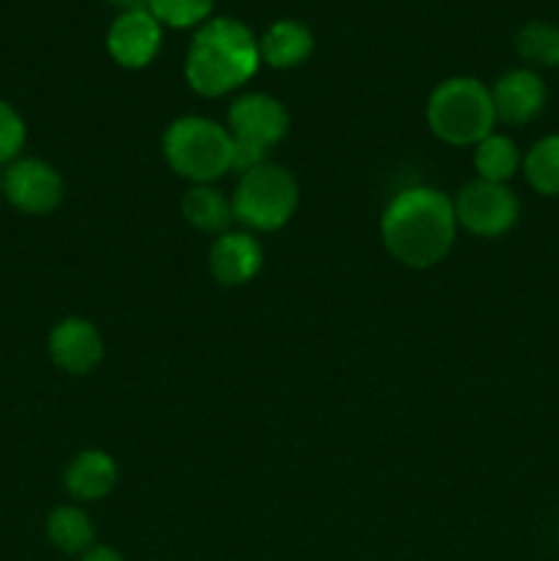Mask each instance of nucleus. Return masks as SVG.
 Wrapping results in <instances>:
<instances>
[{"instance_id": "nucleus-1", "label": "nucleus", "mask_w": 559, "mask_h": 561, "mask_svg": "<svg viewBox=\"0 0 559 561\" xmlns=\"http://www.w3.org/2000/svg\"><path fill=\"white\" fill-rule=\"evenodd\" d=\"M455 203L431 186H411L392 197L381 217V239L403 266L427 268L455 244Z\"/></svg>"}, {"instance_id": "nucleus-2", "label": "nucleus", "mask_w": 559, "mask_h": 561, "mask_svg": "<svg viewBox=\"0 0 559 561\" xmlns=\"http://www.w3.org/2000/svg\"><path fill=\"white\" fill-rule=\"evenodd\" d=\"M261 64L258 38L233 16L206 20L192 36L184 75L201 96H223L244 85Z\"/></svg>"}, {"instance_id": "nucleus-3", "label": "nucleus", "mask_w": 559, "mask_h": 561, "mask_svg": "<svg viewBox=\"0 0 559 561\" xmlns=\"http://www.w3.org/2000/svg\"><path fill=\"white\" fill-rule=\"evenodd\" d=\"M497 124L491 91L471 77L444 80L427 99V126L453 146H477Z\"/></svg>"}, {"instance_id": "nucleus-4", "label": "nucleus", "mask_w": 559, "mask_h": 561, "mask_svg": "<svg viewBox=\"0 0 559 561\" xmlns=\"http://www.w3.org/2000/svg\"><path fill=\"white\" fill-rule=\"evenodd\" d=\"M230 146H233L230 131L201 115L173 121L162 137V151L170 168L197 184H208L228 173Z\"/></svg>"}, {"instance_id": "nucleus-5", "label": "nucleus", "mask_w": 559, "mask_h": 561, "mask_svg": "<svg viewBox=\"0 0 559 561\" xmlns=\"http://www.w3.org/2000/svg\"><path fill=\"white\" fill-rule=\"evenodd\" d=\"M233 217L252 230L283 228L296 211L299 186L285 168L261 164L239 179L233 195Z\"/></svg>"}, {"instance_id": "nucleus-6", "label": "nucleus", "mask_w": 559, "mask_h": 561, "mask_svg": "<svg viewBox=\"0 0 559 561\" xmlns=\"http://www.w3.org/2000/svg\"><path fill=\"white\" fill-rule=\"evenodd\" d=\"M455 217L469 233L493 236L507 233L518 219V197L504 184H491V181H471L460 190L455 201Z\"/></svg>"}, {"instance_id": "nucleus-7", "label": "nucleus", "mask_w": 559, "mask_h": 561, "mask_svg": "<svg viewBox=\"0 0 559 561\" xmlns=\"http://www.w3.org/2000/svg\"><path fill=\"white\" fill-rule=\"evenodd\" d=\"M162 44V25L146 5H132L115 16L107 33V49L124 69H142L151 64Z\"/></svg>"}, {"instance_id": "nucleus-8", "label": "nucleus", "mask_w": 559, "mask_h": 561, "mask_svg": "<svg viewBox=\"0 0 559 561\" xmlns=\"http://www.w3.org/2000/svg\"><path fill=\"white\" fill-rule=\"evenodd\" d=\"M3 192L25 214H47L64 197V181L42 159H20L3 175Z\"/></svg>"}, {"instance_id": "nucleus-9", "label": "nucleus", "mask_w": 559, "mask_h": 561, "mask_svg": "<svg viewBox=\"0 0 559 561\" xmlns=\"http://www.w3.org/2000/svg\"><path fill=\"white\" fill-rule=\"evenodd\" d=\"M230 135L244 137V140L261 142L263 148H272L288 131V113L277 99L266 93H247L230 104Z\"/></svg>"}, {"instance_id": "nucleus-10", "label": "nucleus", "mask_w": 559, "mask_h": 561, "mask_svg": "<svg viewBox=\"0 0 559 561\" xmlns=\"http://www.w3.org/2000/svg\"><path fill=\"white\" fill-rule=\"evenodd\" d=\"M493 113L504 124H526L546 107V85L532 69H513L491 88Z\"/></svg>"}, {"instance_id": "nucleus-11", "label": "nucleus", "mask_w": 559, "mask_h": 561, "mask_svg": "<svg viewBox=\"0 0 559 561\" xmlns=\"http://www.w3.org/2000/svg\"><path fill=\"white\" fill-rule=\"evenodd\" d=\"M49 354H53L55 365L64 367L66 373L85 376L102 362L104 343L93 323L82 321V318H69V321H60L49 334Z\"/></svg>"}, {"instance_id": "nucleus-12", "label": "nucleus", "mask_w": 559, "mask_h": 561, "mask_svg": "<svg viewBox=\"0 0 559 561\" xmlns=\"http://www.w3.org/2000/svg\"><path fill=\"white\" fill-rule=\"evenodd\" d=\"M261 263L263 250L250 233H223L212 247V274L223 285L250 283Z\"/></svg>"}, {"instance_id": "nucleus-13", "label": "nucleus", "mask_w": 559, "mask_h": 561, "mask_svg": "<svg viewBox=\"0 0 559 561\" xmlns=\"http://www.w3.org/2000/svg\"><path fill=\"white\" fill-rule=\"evenodd\" d=\"M115 480H118V469H115L113 458L99 449L80 453L66 469V491L80 502H96V499L107 496L115 488Z\"/></svg>"}, {"instance_id": "nucleus-14", "label": "nucleus", "mask_w": 559, "mask_h": 561, "mask_svg": "<svg viewBox=\"0 0 559 561\" xmlns=\"http://www.w3.org/2000/svg\"><path fill=\"white\" fill-rule=\"evenodd\" d=\"M258 49H261L263 64L274 66V69H294L310 58L312 33L301 22L280 20L263 33Z\"/></svg>"}, {"instance_id": "nucleus-15", "label": "nucleus", "mask_w": 559, "mask_h": 561, "mask_svg": "<svg viewBox=\"0 0 559 561\" xmlns=\"http://www.w3.org/2000/svg\"><path fill=\"white\" fill-rule=\"evenodd\" d=\"M184 217L186 222L195 225L206 233H223L233 222V203L223 192L201 184L184 195Z\"/></svg>"}, {"instance_id": "nucleus-16", "label": "nucleus", "mask_w": 559, "mask_h": 561, "mask_svg": "<svg viewBox=\"0 0 559 561\" xmlns=\"http://www.w3.org/2000/svg\"><path fill=\"white\" fill-rule=\"evenodd\" d=\"M521 153L515 142L504 135H488L486 140L477 142L475 151V168L482 181L491 184H507L515 173H518Z\"/></svg>"}, {"instance_id": "nucleus-17", "label": "nucleus", "mask_w": 559, "mask_h": 561, "mask_svg": "<svg viewBox=\"0 0 559 561\" xmlns=\"http://www.w3.org/2000/svg\"><path fill=\"white\" fill-rule=\"evenodd\" d=\"M47 535L64 553H88L93 542V524L82 510L58 507L49 515Z\"/></svg>"}, {"instance_id": "nucleus-18", "label": "nucleus", "mask_w": 559, "mask_h": 561, "mask_svg": "<svg viewBox=\"0 0 559 561\" xmlns=\"http://www.w3.org/2000/svg\"><path fill=\"white\" fill-rule=\"evenodd\" d=\"M515 49L521 58L537 69L559 66V27L551 22H526L515 36Z\"/></svg>"}, {"instance_id": "nucleus-19", "label": "nucleus", "mask_w": 559, "mask_h": 561, "mask_svg": "<svg viewBox=\"0 0 559 561\" xmlns=\"http://www.w3.org/2000/svg\"><path fill=\"white\" fill-rule=\"evenodd\" d=\"M524 175L540 195H559V135L543 137L524 159Z\"/></svg>"}, {"instance_id": "nucleus-20", "label": "nucleus", "mask_w": 559, "mask_h": 561, "mask_svg": "<svg viewBox=\"0 0 559 561\" xmlns=\"http://www.w3.org/2000/svg\"><path fill=\"white\" fill-rule=\"evenodd\" d=\"M146 9L159 20V25L195 27L208 20L214 0H146Z\"/></svg>"}, {"instance_id": "nucleus-21", "label": "nucleus", "mask_w": 559, "mask_h": 561, "mask_svg": "<svg viewBox=\"0 0 559 561\" xmlns=\"http://www.w3.org/2000/svg\"><path fill=\"white\" fill-rule=\"evenodd\" d=\"M25 146V124L11 104L0 102V164L11 162Z\"/></svg>"}, {"instance_id": "nucleus-22", "label": "nucleus", "mask_w": 559, "mask_h": 561, "mask_svg": "<svg viewBox=\"0 0 559 561\" xmlns=\"http://www.w3.org/2000/svg\"><path fill=\"white\" fill-rule=\"evenodd\" d=\"M266 157H269V148H263L261 142L244 140V137H233V146H230V170L244 175L250 173V170L266 164Z\"/></svg>"}, {"instance_id": "nucleus-23", "label": "nucleus", "mask_w": 559, "mask_h": 561, "mask_svg": "<svg viewBox=\"0 0 559 561\" xmlns=\"http://www.w3.org/2000/svg\"><path fill=\"white\" fill-rule=\"evenodd\" d=\"M82 561H124V559H121L118 553L113 551V548L99 546V548H91V551H88L85 557H82Z\"/></svg>"}, {"instance_id": "nucleus-24", "label": "nucleus", "mask_w": 559, "mask_h": 561, "mask_svg": "<svg viewBox=\"0 0 559 561\" xmlns=\"http://www.w3.org/2000/svg\"><path fill=\"white\" fill-rule=\"evenodd\" d=\"M110 3H118V5H126V9H132V5H137V0H110Z\"/></svg>"}, {"instance_id": "nucleus-25", "label": "nucleus", "mask_w": 559, "mask_h": 561, "mask_svg": "<svg viewBox=\"0 0 559 561\" xmlns=\"http://www.w3.org/2000/svg\"><path fill=\"white\" fill-rule=\"evenodd\" d=\"M0 190H3V175H0Z\"/></svg>"}]
</instances>
